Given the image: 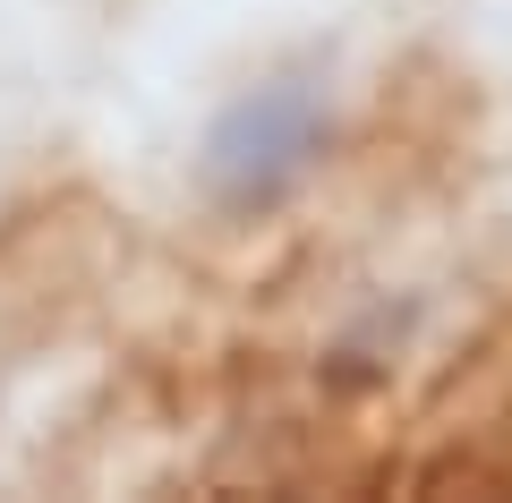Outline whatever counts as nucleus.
I'll return each instance as SVG.
<instances>
[{
    "label": "nucleus",
    "instance_id": "1",
    "mask_svg": "<svg viewBox=\"0 0 512 503\" xmlns=\"http://www.w3.org/2000/svg\"><path fill=\"white\" fill-rule=\"evenodd\" d=\"M325 137H333L325 86L316 77H274V86H248L239 103L214 111V128L197 145V180L231 214H265L316 171Z\"/></svg>",
    "mask_w": 512,
    "mask_h": 503
}]
</instances>
